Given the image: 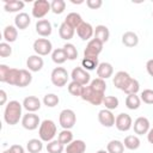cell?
<instances>
[{"label":"cell","mask_w":153,"mask_h":153,"mask_svg":"<svg viewBox=\"0 0 153 153\" xmlns=\"http://www.w3.org/2000/svg\"><path fill=\"white\" fill-rule=\"evenodd\" d=\"M147 140H148L149 143L153 145V128H151V129L148 130V133H147Z\"/></svg>","instance_id":"f5cc1de1"},{"label":"cell","mask_w":153,"mask_h":153,"mask_svg":"<svg viewBox=\"0 0 153 153\" xmlns=\"http://www.w3.org/2000/svg\"><path fill=\"white\" fill-rule=\"evenodd\" d=\"M67 88H68V92H69L72 96H74V97H80L84 86L80 85V84H78L76 81H73V80H72V81L68 84Z\"/></svg>","instance_id":"60d3db41"},{"label":"cell","mask_w":153,"mask_h":153,"mask_svg":"<svg viewBox=\"0 0 153 153\" xmlns=\"http://www.w3.org/2000/svg\"><path fill=\"white\" fill-rule=\"evenodd\" d=\"M22 126L26 130H35L41 126V120L35 112H27L22 117Z\"/></svg>","instance_id":"9c48e42d"},{"label":"cell","mask_w":153,"mask_h":153,"mask_svg":"<svg viewBox=\"0 0 153 153\" xmlns=\"http://www.w3.org/2000/svg\"><path fill=\"white\" fill-rule=\"evenodd\" d=\"M112 73H114V67L109 62H100L97 67V75L103 80L112 76Z\"/></svg>","instance_id":"ac0fdd59"},{"label":"cell","mask_w":153,"mask_h":153,"mask_svg":"<svg viewBox=\"0 0 153 153\" xmlns=\"http://www.w3.org/2000/svg\"><path fill=\"white\" fill-rule=\"evenodd\" d=\"M133 128H134L135 134H137V135L147 134L148 130L151 129V128H149V121H148V118H147V117H143V116L137 117V118L134 121Z\"/></svg>","instance_id":"5bb4252c"},{"label":"cell","mask_w":153,"mask_h":153,"mask_svg":"<svg viewBox=\"0 0 153 153\" xmlns=\"http://www.w3.org/2000/svg\"><path fill=\"white\" fill-rule=\"evenodd\" d=\"M68 79H69V74L63 67H55L51 71L50 80H51L53 85H55L57 87H63L67 84Z\"/></svg>","instance_id":"3957f363"},{"label":"cell","mask_w":153,"mask_h":153,"mask_svg":"<svg viewBox=\"0 0 153 153\" xmlns=\"http://www.w3.org/2000/svg\"><path fill=\"white\" fill-rule=\"evenodd\" d=\"M0 97H1V99H0V104H1V105H5L6 99H7V94H6V92H5L4 90H0Z\"/></svg>","instance_id":"816d5d0a"},{"label":"cell","mask_w":153,"mask_h":153,"mask_svg":"<svg viewBox=\"0 0 153 153\" xmlns=\"http://www.w3.org/2000/svg\"><path fill=\"white\" fill-rule=\"evenodd\" d=\"M49 11H51L50 2L49 1H47V0H36L33 2L31 13H32V17L33 18L41 20L43 17H45L49 13Z\"/></svg>","instance_id":"52a82bcc"},{"label":"cell","mask_w":153,"mask_h":153,"mask_svg":"<svg viewBox=\"0 0 153 153\" xmlns=\"http://www.w3.org/2000/svg\"><path fill=\"white\" fill-rule=\"evenodd\" d=\"M47 152L48 153H62L63 145L59 140H53L47 143Z\"/></svg>","instance_id":"f35d334b"},{"label":"cell","mask_w":153,"mask_h":153,"mask_svg":"<svg viewBox=\"0 0 153 153\" xmlns=\"http://www.w3.org/2000/svg\"><path fill=\"white\" fill-rule=\"evenodd\" d=\"M56 131H57V128H56L55 122L51 120H44L41 122V126L38 129V135H39V139L42 141L50 142L54 140Z\"/></svg>","instance_id":"7a4b0ae2"},{"label":"cell","mask_w":153,"mask_h":153,"mask_svg":"<svg viewBox=\"0 0 153 153\" xmlns=\"http://www.w3.org/2000/svg\"><path fill=\"white\" fill-rule=\"evenodd\" d=\"M146 69H147V73H148L151 76H153V59H151V60L147 61V63H146Z\"/></svg>","instance_id":"f907efd6"},{"label":"cell","mask_w":153,"mask_h":153,"mask_svg":"<svg viewBox=\"0 0 153 153\" xmlns=\"http://www.w3.org/2000/svg\"><path fill=\"white\" fill-rule=\"evenodd\" d=\"M19 73H20V69H17V68H11L10 71V74H8V78H7V84L10 85H13V86H17L18 84V80H19Z\"/></svg>","instance_id":"ee69618b"},{"label":"cell","mask_w":153,"mask_h":153,"mask_svg":"<svg viewBox=\"0 0 153 153\" xmlns=\"http://www.w3.org/2000/svg\"><path fill=\"white\" fill-rule=\"evenodd\" d=\"M63 50H65V53H66L67 60L73 61V60H75V59L78 57V50H76V48H75L74 44H72V43H66V44L63 45Z\"/></svg>","instance_id":"74e56055"},{"label":"cell","mask_w":153,"mask_h":153,"mask_svg":"<svg viewBox=\"0 0 153 153\" xmlns=\"http://www.w3.org/2000/svg\"><path fill=\"white\" fill-rule=\"evenodd\" d=\"M2 153H13V152H12V151H11V149L8 148V149H6V151H4Z\"/></svg>","instance_id":"9f6ffc18"},{"label":"cell","mask_w":153,"mask_h":153,"mask_svg":"<svg viewBox=\"0 0 153 153\" xmlns=\"http://www.w3.org/2000/svg\"><path fill=\"white\" fill-rule=\"evenodd\" d=\"M31 81H32V75H31L30 71H27V69H20L19 80H18L17 86L18 87H25V86L30 85Z\"/></svg>","instance_id":"f546056e"},{"label":"cell","mask_w":153,"mask_h":153,"mask_svg":"<svg viewBox=\"0 0 153 153\" xmlns=\"http://www.w3.org/2000/svg\"><path fill=\"white\" fill-rule=\"evenodd\" d=\"M10 71H11V68H10L8 66H6V65H0V81H1V82H6V81H7Z\"/></svg>","instance_id":"7dc6e473"},{"label":"cell","mask_w":153,"mask_h":153,"mask_svg":"<svg viewBox=\"0 0 153 153\" xmlns=\"http://www.w3.org/2000/svg\"><path fill=\"white\" fill-rule=\"evenodd\" d=\"M12 54V48L10 43L7 42H1L0 43V56L1 57H8Z\"/></svg>","instance_id":"bcb514c9"},{"label":"cell","mask_w":153,"mask_h":153,"mask_svg":"<svg viewBox=\"0 0 153 153\" xmlns=\"http://www.w3.org/2000/svg\"><path fill=\"white\" fill-rule=\"evenodd\" d=\"M71 2H72V4H78V5H80V4H82L84 1H82V0H79V1H75V0H71Z\"/></svg>","instance_id":"db71d44e"},{"label":"cell","mask_w":153,"mask_h":153,"mask_svg":"<svg viewBox=\"0 0 153 153\" xmlns=\"http://www.w3.org/2000/svg\"><path fill=\"white\" fill-rule=\"evenodd\" d=\"M115 115L108 110V109H102L99 112H98V121L102 126L106 127V128H110L112 126H115Z\"/></svg>","instance_id":"4fadbf2b"},{"label":"cell","mask_w":153,"mask_h":153,"mask_svg":"<svg viewBox=\"0 0 153 153\" xmlns=\"http://www.w3.org/2000/svg\"><path fill=\"white\" fill-rule=\"evenodd\" d=\"M76 122V115L72 109H63L59 116V123L63 129H72Z\"/></svg>","instance_id":"8992f818"},{"label":"cell","mask_w":153,"mask_h":153,"mask_svg":"<svg viewBox=\"0 0 153 153\" xmlns=\"http://www.w3.org/2000/svg\"><path fill=\"white\" fill-rule=\"evenodd\" d=\"M110 31L105 25H97L94 27V38L99 39L102 43H105L109 41Z\"/></svg>","instance_id":"cb8c5ba5"},{"label":"cell","mask_w":153,"mask_h":153,"mask_svg":"<svg viewBox=\"0 0 153 153\" xmlns=\"http://www.w3.org/2000/svg\"><path fill=\"white\" fill-rule=\"evenodd\" d=\"M118 103H120L118 102V98L115 97V96H105L104 99H103V104L105 105V109H108L110 111L117 109Z\"/></svg>","instance_id":"d590c367"},{"label":"cell","mask_w":153,"mask_h":153,"mask_svg":"<svg viewBox=\"0 0 153 153\" xmlns=\"http://www.w3.org/2000/svg\"><path fill=\"white\" fill-rule=\"evenodd\" d=\"M65 23H67L69 26H72L73 29H76L81 23H82V18L79 13L76 12H71L67 14V17L65 18Z\"/></svg>","instance_id":"83f0119b"},{"label":"cell","mask_w":153,"mask_h":153,"mask_svg":"<svg viewBox=\"0 0 153 153\" xmlns=\"http://www.w3.org/2000/svg\"><path fill=\"white\" fill-rule=\"evenodd\" d=\"M71 78L73 81H76L82 86H87V84L91 80V75L82 67H75L71 73Z\"/></svg>","instance_id":"30bf717a"},{"label":"cell","mask_w":153,"mask_h":153,"mask_svg":"<svg viewBox=\"0 0 153 153\" xmlns=\"http://www.w3.org/2000/svg\"><path fill=\"white\" fill-rule=\"evenodd\" d=\"M104 97H105L104 94L93 91V90L90 87V85L84 86L82 92H81V96H80V98H81L82 100L88 102V103H91L92 105H99V104H102Z\"/></svg>","instance_id":"277c9868"},{"label":"cell","mask_w":153,"mask_h":153,"mask_svg":"<svg viewBox=\"0 0 153 153\" xmlns=\"http://www.w3.org/2000/svg\"><path fill=\"white\" fill-rule=\"evenodd\" d=\"M152 16H153V12H152Z\"/></svg>","instance_id":"6f0895ef"},{"label":"cell","mask_w":153,"mask_h":153,"mask_svg":"<svg viewBox=\"0 0 153 153\" xmlns=\"http://www.w3.org/2000/svg\"><path fill=\"white\" fill-rule=\"evenodd\" d=\"M23 108L27 112H35L41 108V100L36 96H27L23 100Z\"/></svg>","instance_id":"2e32d148"},{"label":"cell","mask_w":153,"mask_h":153,"mask_svg":"<svg viewBox=\"0 0 153 153\" xmlns=\"http://www.w3.org/2000/svg\"><path fill=\"white\" fill-rule=\"evenodd\" d=\"M76 35L82 39V41H91L92 36H94V29L90 23L82 22L78 27H76Z\"/></svg>","instance_id":"7c38bea8"},{"label":"cell","mask_w":153,"mask_h":153,"mask_svg":"<svg viewBox=\"0 0 153 153\" xmlns=\"http://www.w3.org/2000/svg\"><path fill=\"white\" fill-rule=\"evenodd\" d=\"M122 43L128 47V48H133V47H136L139 44V37L135 32L133 31H127L122 35Z\"/></svg>","instance_id":"7402d4cb"},{"label":"cell","mask_w":153,"mask_h":153,"mask_svg":"<svg viewBox=\"0 0 153 153\" xmlns=\"http://www.w3.org/2000/svg\"><path fill=\"white\" fill-rule=\"evenodd\" d=\"M86 143L82 140H73L66 147V153H85Z\"/></svg>","instance_id":"44dd1931"},{"label":"cell","mask_w":153,"mask_h":153,"mask_svg":"<svg viewBox=\"0 0 153 153\" xmlns=\"http://www.w3.org/2000/svg\"><path fill=\"white\" fill-rule=\"evenodd\" d=\"M24 5L25 4L20 0H11V1L5 0L4 1V8L6 12H19L20 10L24 8Z\"/></svg>","instance_id":"484cf974"},{"label":"cell","mask_w":153,"mask_h":153,"mask_svg":"<svg viewBox=\"0 0 153 153\" xmlns=\"http://www.w3.org/2000/svg\"><path fill=\"white\" fill-rule=\"evenodd\" d=\"M141 105V99L137 94H128L126 98V106L129 110H136Z\"/></svg>","instance_id":"4dcf8cb0"},{"label":"cell","mask_w":153,"mask_h":153,"mask_svg":"<svg viewBox=\"0 0 153 153\" xmlns=\"http://www.w3.org/2000/svg\"><path fill=\"white\" fill-rule=\"evenodd\" d=\"M74 32H75V29H73L72 26H69L67 23H62L61 25H60V27H59V36L62 38V39H65V41H69V39H72L73 38V36H74Z\"/></svg>","instance_id":"603a6c76"},{"label":"cell","mask_w":153,"mask_h":153,"mask_svg":"<svg viewBox=\"0 0 153 153\" xmlns=\"http://www.w3.org/2000/svg\"><path fill=\"white\" fill-rule=\"evenodd\" d=\"M10 149L13 152V153H24V147L20 146V145H12L10 147Z\"/></svg>","instance_id":"681fc988"},{"label":"cell","mask_w":153,"mask_h":153,"mask_svg":"<svg viewBox=\"0 0 153 153\" xmlns=\"http://www.w3.org/2000/svg\"><path fill=\"white\" fill-rule=\"evenodd\" d=\"M57 140L65 146V145H69L73 141V133L71 131V129H63L62 131L59 133V137Z\"/></svg>","instance_id":"8d00e7d4"},{"label":"cell","mask_w":153,"mask_h":153,"mask_svg":"<svg viewBox=\"0 0 153 153\" xmlns=\"http://www.w3.org/2000/svg\"><path fill=\"white\" fill-rule=\"evenodd\" d=\"M98 65H99L98 59H86V57H84L81 60V67L85 71H93L98 67Z\"/></svg>","instance_id":"7bdbcfd3"},{"label":"cell","mask_w":153,"mask_h":153,"mask_svg":"<svg viewBox=\"0 0 153 153\" xmlns=\"http://www.w3.org/2000/svg\"><path fill=\"white\" fill-rule=\"evenodd\" d=\"M51 60L56 63V65H62L67 61V56H66V53L63 50V48H57V49H54L53 53H51Z\"/></svg>","instance_id":"d6a6232c"},{"label":"cell","mask_w":153,"mask_h":153,"mask_svg":"<svg viewBox=\"0 0 153 153\" xmlns=\"http://www.w3.org/2000/svg\"><path fill=\"white\" fill-rule=\"evenodd\" d=\"M51 31H53V26H51V23L48 19L37 20V23H36V32L39 36L48 37V36L51 35Z\"/></svg>","instance_id":"9a60e30c"},{"label":"cell","mask_w":153,"mask_h":153,"mask_svg":"<svg viewBox=\"0 0 153 153\" xmlns=\"http://www.w3.org/2000/svg\"><path fill=\"white\" fill-rule=\"evenodd\" d=\"M108 153H123L124 152V145L120 140H111L106 145Z\"/></svg>","instance_id":"1f68e13d"},{"label":"cell","mask_w":153,"mask_h":153,"mask_svg":"<svg viewBox=\"0 0 153 153\" xmlns=\"http://www.w3.org/2000/svg\"><path fill=\"white\" fill-rule=\"evenodd\" d=\"M59 102H60V99H59V97L55 93H48V94H45L43 97V104L45 106H48V108L56 106L59 104Z\"/></svg>","instance_id":"b9f144b4"},{"label":"cell","mask_w":153,"mask_h":153,"mask_svg":"<svg viewBox=\"0 0 153 153\" xmlns=\"http://www.w3.org/2000/svg\"><path fill=\"white\" fill-rule=\"evenodd\" d=\"M22 109L23 104H20L18 100H10L4 110L5 122L10 126H14L19 121H22Z\"/></svg>","instance_id":"6da1fadb"},{"label":"cell","mask_w":153,"mask_h":153,"mask_svg":"<svg viewBox=\"0 0 153 153\" xmlns=\"http://www.w3.org/2000/svg\"><path fill=\"white\" fill-rule=\"evenodd\" d=\"M130 78H131V76H130L127 72H124V71H120V72H117V73L115 74L114 79H112V82H114V85H115L116 88L122 90Z\"/></svg>","instance_id":"ffe728a7"},{"label":"cell","mask_w":153,"mask_h":153,"mask_svg":"<svg viewBox=\"0 0 153 153\" xmlns=\"http://www.w3.org/2000/svg\"><path fill=\"white\" fill-rule=\"evenodd\" d=\"M2 36H4V39L7 42V43H12L17 39L18 37V29L14 26V25H7L5 29H4V32H2Z\"/></svg>","instance_id":"d4e9b609"},{"label":"cell","mask_w":153,"mask_h":153,"mask_svg":"<svg viewBox=\"0 0 153 153\" xmlns=\"http://www.w3.org/2000/svg\"><path fill=\"white\" fill-rule=\"evenodd\" d=\"M86 5L91 10H98L102 7L103 1L102 0H86Z\"/></svg>","instance_id":"c3c4849f"},{"label":"cell","mask_w":153,"mask_h":153,"mask_svg":"<svg viewBox=\"0 0 153 153\" xmlns=\"http://www.w3.org/2000/svg\"><path fill=\"white\" fill-rule=\"evenodd\" d=\"M140 99L145 103V104H153V90L151 88H146L141 92L140 94Z\"/></svg>","instance_id":"f6af8a7d"},{"label":"cell","mask_w":153,"mask_h":153,"mask_svg":"<svg viewBox=\"0 0 153 153\" xmlns=\"http://www.w3.org/2000/svg\"><path fill=\"white\" fill-rule=\"evenodd\" d=\"M140 90V84L136 79L134 78H130L128 80V82L124 85V87L122 88V91L128 96V94H136Z\"/></svg>","instance_id":"4316f807"},{"label":"cell","mask_w":153,"mask_h":153,"mask_svg":"<svg viewBox=\"0 0 153 153\" xmlns=\"http://www.w3.org/2000/svg\"><path fill=\"white\" fill-rule=\"evenodd\" d=\"M31 23V18L27 13L20 12L14 17V26L19 30H25Z\"/></svg>","instance_id":"d6986e66"},{"label":"cell","mask_w":153,"mask_h":153,"mask_svg":"<svg viewBox=\"0 0 153 153\" xmlns=\"http://www.w3.org/2000/svg\"><path fill=\"white\" fill-rule=\"evenodd\" d=\"M44 61L39 55H31L26 60V67L30 72H39L43 68Z\"/></svg>","instance_id":"e0dca14e"},{"label":"cell","mask_w":153,"mask_h":153,"mask_svg":"<svg viewBox=\"0 0 153 153\" xmlns=\"http://www.w3.org/2000/svg\"><path fill=\"white\" fill-rule=\"evenodd\" d=\"M50 7H51V12L53 13L61 14L66 10V2L63 0H53L50 2Z\"/></svg>","instance_id":"ab89813d"},{"label":"cell","mask_w":153,"mask_h":153,"mask_svg":"<svg viewBox=\"0 0 153 153\" xmlns=\"http://www.w3.org/2000/svg\"><path fill=\"white\" fill-rule=\"evenodd\" d=\"M90 87H91L93 91L104 94V93H105V90H106V84H105V80H103V79H100V78H96V79H93V80L90 82Z\"/></svg>","instance_id":"e575fe53"},{"label":"cell","mask_w":153,"mask_h":153,"mask_svg":"<svg viewBox=\"0 0 153 153\" xmlns=\"http://www.w3.org/2000/svg\"><path fill=\"white\" fill-rule=\"evenodd\" d=\"M96 153H108V151H105V149H99V151H97Z\"/></svg>","instance_id":"11a10c76"},{"label":"cell","mask_w":153,"mask_h":153,"mask_svg":"<svg viewBox=\"0 0 153 153\" xmlns=\"http://www.w3.org/2000/svg\"><path fill=\"white\" fill-rule=\"evenodd\" d=\"M115 126L120 131H128L133 127V120L128 114L121 112L116 116Z\"/></svg>","instance_id":"8fae6325"},{"label":"cell","mask_w":153,"mask_h":153,"mask_svg":"<svg viewBox=\"0 0 153 153\" xmlns=\"http://www.w3.org/2000/svg\"><path fill=\"white\" fill-rule=\"evenodd\" d=\"M103 44L104 43H102L97 38H92L91 41H88V43L86 44V48L84 50V57H86V59H98V55L103 50Z\"/></svg>","instance_id":"5b68a950"},{"label":"cell","mask_w":153,"mask_h":153,"mask_svg":"<svg viewBox=\"0 0 153 153\" xmlns=\"http://www.w3.org/2000/svg\"><path fill=\"white\" fill-rule=\"evenodd\" d=\"M123 145H124L126 148H128L130 151H135L140 147L141 141L136 135H128V136H126V139L123 141Z\"/></svg>","instance_id":"f1b7e54d"},{"label":"cell","mask_w":153,"mask_h":153,"mask_svg":"<svg viewBox=\"0 0 153 153\" xmlns=\"http://www.w3.org/2000/svg\"><path fill=\"white\" fill-rule=\"evenodd\" d=\"M43 141L39 139H31L27 141L26 143V149L29 151V153H39L43 148Z\"/></svg>","instance_id":"836d02e7"},{"label":"cell","mask_w":153,"mask_h":153,"mask_svg":"<svg viewBox=\"0 0 153 153\" xmlns=\"http://www.w3.org/2000/svg\"><path fill=\"white\" fill-rule=\"evenodd\" d=\"M33 50L36 53V55H39V56H47L48 54L51 53L53 50V44L49 39L47 38H37L35 42H33Z\"/></svg>","instance_id":"ba28073f"}]
</instances>
